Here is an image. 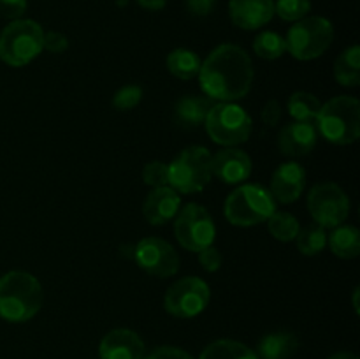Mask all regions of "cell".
I'll use <instances>...</instances> for the list:
<instances>
[{
  "label": "cell",
  "mask_w": 360,
  "mask_h": 359,
  "mask_svg": "<svg viewBox=\"0 0 360 359\" xmlns=\"http://www.w3.org/2000/svg\"><path fill=\"white\" fill-rule=\"evenodd\" d=\"M197 76L206 97L220 102H234L245 97L252 88L253 63L243 48L221 44L200 63Z\"/></svg>",
  "instance_id": "1"
},
{
  "label": "cell",
  "mask_w": 360,
  "mask_h": 359,
  "mask_svg": "<svg viewBox=\"0 0 360 359\" xmlns=\"http://www.w3.org/2000/svg\"><path fill=\"white\" fill-rule=\"evenodd\" d=\"M42 306V287L27 271H9L0 278V317L27 322Z\"/></svg>",
  "instance_id": "2"
},
{
  "label": "cell",
  "mask_w": 360,
  "mask_h": 359,
  "mask_svg": "<svg viewBox=\"0 0 360 359\" xmlns=\"http://www.w3.org/2000/svg\"><path fill=\"white\" fill-rule=\"evenodd\" d=\"M316 130L333 144H352L360 136V102L355 97L340 95L320 108Z\"/></svg>",
  "instance_id": "3"
},
{
  "label": "cell",
  "mask_w": 360,
  "mask_h": 359,
  "mask_svg": "<svg viewBox=\"0 0 360 359\" xmlns=\"http://www.w3.org/2000/svg\"><path fill=\"white\" fill-rule=\"evenodd\" d=\"M274 211H276L274 197L266 187L257 183L241 185L225 201V217L238 227H252L267 222Z\"/></svg>",
  "instance_id": "4"
},
{
  "label": "cell",
  "mask_w": 360,
  "mask_h": 359,
  "mask_svg": "<svg viewBox=\"0 0 360 359\" xmlns=\"http://www.w3.org/2000/svg\"><path fill=\"white\" fill-rule=\"evenodd\" d=\"M44 30L34 20H14L0 34V60L11 67H23L42 51Z\"/></svg>",
  "instance_id": "5"
},
{
  "label": "cell",
  "mask_w": 360,
  "mask_h": 359,
  "mask_svg": "<svg viewBox=\"0 0 360 359\" xmlns=\"http://www.w3.org/2000/svg\"><path fill=\"white\" fill-rule=\"evenodd\" d=\"M334 39V27L327 18L306 16L295 21L288 30L285 42L287 51L297 60H313L329 49Z\"/></svg>",
  "instance_id": "6"
},
{
  "label": "cell",
  "mask_w": 360,
  "mask_h": 359,
  "mask_svg": "<svg viewBox=\"0 0 360 359\" xmlns=\"http://www.w3.org/2000/svg\"><path fill=\"white\" fill-rule=\"evenodd\" d=\"M169 165V185L176 192H200L211 182V153L204 146H188Z\"/></svg>",
  "instance_id": "7"
},
{
  "label": "cell",
  "mask_w": 360,
  "mask_h": 359,
  "mask_svg": "<svg viewBox=\"0 0 360 359\" xmlns=\"http://www.w3.org/2000/svg\"><path fill=\"white\" fill-rule=\"evenodd\" d=\"M207 134L221 146H236L246 143L252 134V118L241 106L234 102H218L206 116Z\"/></svg>",
  "instance_id": "8"
},
{
  "label": "cell",
  "mask_w": 360,
  "mask_h": 359,
  "mask_svg": "<svg viewBox=\"0 0 360 359\" xmlns=\"http://www.w3.org/2000/svg\"><path fill=\"white\" fill-rule=\"evenodd\" d=\"M174 234L183 248L199 253L213 245L217 229L206 208L190 203L174 217Z\"/></svg>",
  "instance_id": "9"
},
{
  "label": "cell",
  "mask_w": 360,
  "mask_h": 359,
  "mask_svg": "<svg viewBox=\"0 0 360 359\" xmlns=\"http://www.w3.org/2000/svg\"><path fill=\"white\" fill-rule=\"evenodd\" d=\"M308 208L315 224L323 229H334L350 215V201L345 190L336 183H319L308 196Z\"/></svg>",
  "instance_id": "10"
},
{
  "label": "cell",
  "mask_w": 360,
  "mask_h": 359,
  "mask_svg": "<svg viewBox=\"0 0 360 359\" xmlns=\"http://www.w3.org/2000/svg\"><path fill=\"white\" fill-rule=\"evenodd\" d=\"M210 296V285L202 278L185 277L167 289L164 308L178 319H192L206 310Z\"/></svg>",
  "instance_id": "11"
},
{
  "label": "cell",
  "mask_w": 360,
  "mask_h": 359,
  "mask_svg": "<svg viewBox=\"0 0 360 359\" xmlns=\"http://www.w3.org/2000/svg\"><path fill=\"white\" fill-rule=\"evenodd\" d=\"M139 267L158 278H169L178 273L179 257L174 246L160 238H144L134 250Z\"/></svg>",
  "instance_id": "12"
},
{
  "label": "cell",
  "mask_w": 360,
  "mask_h": 359,
  "mask_svg": "<svg viewBox=\"0 0 360 359\" xmlns=\"http://www.w3.org/2000/svg\"><path fill=\"white\" fill-rule=\"evenodd\" d=\"M211 171L213 176L229 185L241 183L252 175V158L239 148H225L217 155H211Z\"/></svg>",
  "instance_id": "13"
},
{
  "label": "cell",
  "mask_w": 360,
  "mask_h": 359,
  "mask_svg": "<svg viewBox=\"0 0 360 359\" xmlns=\"http://www.w3.org/2000/svg\"><path fill=\"white\" fill-rule=\"evenodd\" d=\"M306 185V171L297 162H285L271 178V196L281 204H290L301 197Z\"/></svg>",
  "instance_id": "14"
},
{
  "label": "cell",
  "mask_w": 360,
  "mask_h": 359,
  "mask_svg": "<svg viewBox=\"0 0 360 359\" xmlns=\"http://www.w3.org/2000/svg\"><path fill=\"white\" fill-rule=\"evenodd\" d=\"M98 355L101 359H143L144 341L136 331L118 327L102 338Z\"/></svg>",
  "instance_id": "15"
},
{
  "label": "cell",
  "mask_w": 360,
  "mask_h": 359,
  "mask_svg": "<svg viewBox=\"0 0 360 359\" xmlns=\"http://www.w3.org/2000/svg\"><path fill=\"white\" fill-rule=\"evenodd\" d=\"M319 130L313 122H292L278 134V148L287 157H304L315 148Z\"/></svg>",
  "instance_id": "16"
},
{
  "label": "cell",
  "mask_w": 360,
  "mask_h": 359,
  "mask_svg": "<svg viewBox=\"0 0 360 359\" xmlns=\"http://www.w3.org/2000/svg\"><path fill=\"white\" fill-rule=\"evenodd\" d=\"M229 14L236 27L257 30L274 16V0H231Z\"/></svg>",
  "instance_id": "17"
},
{
  "label": "cell",
  "mask_w": 360,
  "mask_h": 359,
  "mask_svg": "<svg viewBox=\"0 0 360 359\" xmlns=\"http://www.w3.org/2000/svg\"><path fill=\"white\" fill-rule=\"evenodd\" d=\"M178 192L171 187H158L148 194L146 201L143 204V213L151 225H164L167 222L174 220L179 211Z\"/></svg>",
  "instance_id": "18"
},
{
  "label": "cell",
  "mask_w": 360,
  "mask_h": 359,
  "mask_svg": "<svg viewBox=\"0 0 360 359\" xmlns=\"http://www.w3.org/2000/svg\"><path fill=\"white\" fill-rule=\"evenodd\" d=\"M299 351V338L290 331H274L266 334L257 345L259 359H290Z\"/></svg>",
  "instance_id": "19"
},
{
  "label": "cell",
  "mask_w": 360,
  "mask_h": 359,
  "mask_svg": "<svg viewBox=\"0 0 360 359\" xmlns=\"http://www.w3.org/2000/svg\"><path fill=\"white\" fill-rule=\"evenodd\" d=\"M214 106V101L210 97H200V95H186L179 99L176 104L174 113L176 120L183 127H199L206 122V116L210 109Z\"/></svg>",
  "instance_id": "20"
},
{
  "label": "cell",
  "mask_w": 360,
  "mask_h": 359,
  "mask_svg": "<svg viewBox=\"0 0 360 359\" xmlns=\"http://www.w3.org/2000/svg\"><path fill=\"white\" fill-rule=\"evenodd\" d=\"M330 250L341 259H355L360 253V232L355 225H338L327 236Z\"/></svg>",
  "instance_id": "21"
},
{
  "label": "cell",
  "mask_w": 360,
  "mask_h": 359,
  "mask_svg": "<svg viewBox=\"0 0 360 359\" xmlns=\"http://www.w3.org/2000/svg\"><path fill=\"white\" fill-rule=\"evenodd\" d=\"M334 77L343 87H359L360 84V48L350 46L338 56L334 63Z\"/></svg>",
  "instance_id": "22"
},
{
  "label": "cell",
  "mask_w": 360,
  "mask_h": 359,
  "mask_svg": "<svg viewBox=\"0 0 360 359\" xmlns=\"http://www.w3.org/2000/svg\"><path fill=\"white\" fill-rule=\"evenodd\" d=\"M199 359H259L255 351L248 345L241 344L236 340H217L211 341L202 352Z\"/></svg>",
  "instance_id": "23"
},
{
  "label": "cell",
  "mask_w": 360,
  "mask_h": 359,
  "mask_svg": "<svg viewBox=\"0 0 360 359\" xmlns=\"http://www.w3.org/2000/svg\"><path fill=\"white\" fill-rule=\"evenodd\" d=\"M322 102L316 95L309 92H295L288 99V115L294 118V122H315L319 116Z\"/></svg>",
  "instance_id": "24"
},
{
  "label": "cell",
  "mask_w": 360,
  "mask_h": 359,
  "mask_svg": "<svg viewBox=\"0 0 360 359\" xmlns=\"http://www.w3.org/2000/svg\"><path fill=\"white\" fill-rule=\"evenodd\" d=\"M200 63L202 62H200L199 55L185 48L174 49L167 56V69L171 70L172 76L183 81L195 77L200 70Z\"/></svg>",
  "instance_id": "25"
},
{
  "label": "cell",
  "mask_w": 360,
  "mask_h": 359,
  "mask_svg": "<svg viewBox=\"0 0 360 359\" xmlns=\"http://www.w3.org/2000/svg\"><path fill=\"white\" fill-rule=\"evenodd\" d=\"M295 241H297L299 252L304 256H316L327 246V232L319 224L304 225L299 229Z\"/></svg>",
  "instance_id": "26"
},
{
  "label": "cell",
  "mask_w": 360,
  "mask_h": 359,
  "mask_svg": "<svg viewBox=\"0 0 360 359\" xmlns=\"http://www.w3.org/2000/svg\"><path fill=\"white\" fill-rule=\"evenodd\" d=\"M253 51L264 60H276L287 51V42L276 32L266 30L255 37V41H253Z\"/></svg>",
  "instance_id": "27"
},
{
  "label": "cell",
  "mask_w": 360,
  "mask_h": 359,
  "mask_svg": "<svg viewBox=\"0 0 360 359\" xmlns=\"http://www.w3.org/2000/svg\"><path fill=\"white\" fill-rule=\"evenodd\" d=\"M267 224H269V232L278 241H292L301 229L297 218L288 211H274Z\"/></svg>",
  "instance_id": "28"
},
{
  "label": "cell",
  "mask_w": 360,
  "mask_h": 359,
  "mask_svg": "<svg viewBox=\"0 0 360 359\" xmlns=\"http://www.w3.org/2000/svg\"><path fill=\"white\" fill-rule=\"evenodd\" d=\"M311 11L309 0H278L274 4V13L285 21H299L308 16Z\"/></svg>",
  "instance_id": "29"
},
{
  "label": "cell",
  "mask_w": 360,
  "mask_h": 359,
  "mask_svg": "<svg viewBox=\"0 0 360 359\" xmlns=\"http://www.w3.org/2000/svg\"><path fill=\"white\" fill-rule=\"evenodd\" d=\"M141 99H143V88L137 87V84H127V87L116 90V94L112 95V106L118 111H129L139 104Z\"/></svg>",
  "instance_id": "30"
},
{
  "label": "cell",
  "mask_w": 360,
  "mask_h": 359,
  "mask_svg": "<svg viewBox=\"0 0 360 359\" xmlns=\"http://www.w3.org/2000/svg\"><path fill=\"white\" fill-rule=\"evenodd\" d=\"M143 180L148 187H167L169 185V165L165 162H148L143 169Z\"/></svg>",
  "instance_id": "31"
},
{
  "label": "cell",
  "mask_w": 360,
  "mask_h": 359,
  "mask_svg": "<svg viewBox=\"0 0 360 359\" xmlns=\"http://www.w3.org/2000/svg\"><path fill=\"white\" fill-rule=\"evenodd\" d=\"M221 253L214 248L213 245L207 246V248L200 250L199 252V263L202 266V270L210 271V273H214V271L220 270L221 266Z\"/></svg>",
  "instance_id": "32"
},
{
  "label": "cell",
  "mask_w": 360,
  "mask_h": 359,
  "mask_svg": "<svg viewBox=\"0 0 360 359\" xmlns=\"http://www.w3.org/2000/svg\"><path fill=\"white\" fill-rule=\"evenodd\" d=\"M69 48V39L60 32H48L42 37V49H48L49 53H63Z\"/></svg>",
  "instance_id": "33"
},
{
  "label": "cell",
  "mask_w": 360,
  "mask_h": 359,
  "mask_svg": "<svg viewBox=\"0 0 360 359\" xmlns=\"http://www.w3.org/2000/svg\"><path fill=\"white\" fill-rule=\"evenodd\" d=\"M27 11V0H0V16L18 20Z\"/></svg>",
  "instance_id": "34"
},
{
  "label": "cell",
  "mask_w": 360,
  "mask_h": 359,
  "mask_svg": "<svg viewBox=\"0 0 360 359\" xmlns=\"http://www.w3.org/2000/svg\"><path fill=\"white\" fill-rule=\"evenodd\" d=\"M143 359H193V358L188 354V352L183 351V348L169 347V345H165V347L155 348L153 352H150V355H146V358Z\"/></svg>",
  "instance_id": "35"
},
{
  "label": "cell",
  "mask_w": 360,
  "mask_h": 359,
  "mask_svg": "<svg viewBox=\"0 0 360 359\" xmlns=\"http://www.w3.org/2000/svg\"><path fill=\"white\" fill-rule=\"evenodd\" d=\"M260 118L266 123L267 127H274L281 118V106L276 99H271V101L266 102V106L262 108V113H260Z\"/></svg>",
  "instance_id": "36"
},
{
  "label": "cell",
  "mask_w": 360,
  "mask_h": 359,
  "mask_svg": "<svg viewBox=\"0 0 360 359\" xmlns=\"http://www.w3.org/2000/svg\"><path fill=\"white\" fill-rule=\"evenodd\" d=\"M217 0H185V6L193 16H207L214 9Z\"/></svg>",
  "instance_id": "37"
},
{
  "label": "cell",
  "mask_w": 360,
  "mask_h": 359,
  "mask_svg": "<svg viewBox=\"0 0 360 359\" xmlns=\"http://www.w3.org/2000/svg\"><path fill=\"white\" fill-rule=\"evenodd\" d=\"M137 4H139L143 9L160 11V9H164L165 4H167V0H137Z\"/></svg>",
  "instance_id": "38"
},
{
  "label": "cell",
  "mask_w": 360,
  "mask_h": 359,
  "mask_svg": "<svg viewBox=\"0 0 360 359\" xmlns=\"http://www.w3.org/2000/svg\"><path fill=\"white\" fill-rule=\"evenodd\" d=\"M329 359H359L354 352H338V354H333Z\"/></svg>",
  "instance_id": "39"
},
{
  "label": "cell",
  "mask_w": 360,
  "mask_h": 359,
  "mask_svg": "<svg viewBox=\"0 0 360 359\" xmlns=\"http://www.w3.org/2000/svg\"><path fill=\"white\" fill-rule=\"evenodd\" d=\"M357 298H359V287L355 289V292H354V308H355V312H359V301H357Z\"/></svg>",
  "instance_id": "40"
}]
</instances>
